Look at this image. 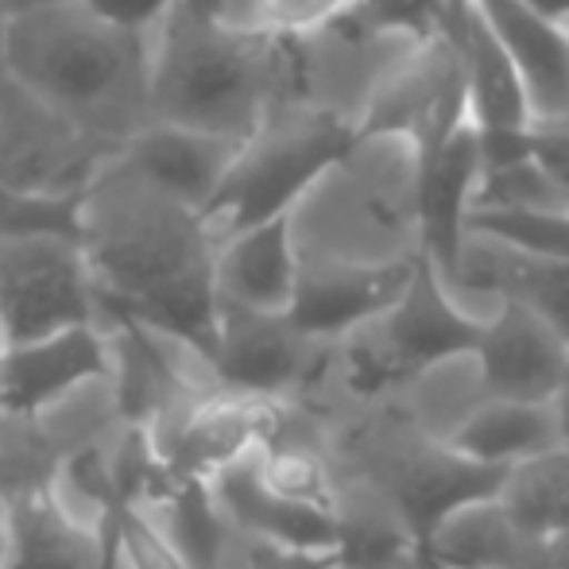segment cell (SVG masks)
Segmentation results:
<instances>
[{
  "mask_svg": "<svg viewBox=\"0 0 569 569\" xmlns=\"http://www.w3.org/2000/svg\"><path fill=\"white\" fill-rule=\"evenodd\" d=\"M78 240L98 287L101 315H120L198 360H210L218 333L213 244L202 213L151 187L113 159L82 190Z\"/></svg>",
  "mask_w": 569,
  "mask_h": 569,
  "instance_id": "1",
  "label": "cell"
},
{
  "mask_svg": "<svg viewBox=\"0 0 569 569\" xmlns=\"http://www.w3.org/2000/svg\"><path fill=\"white\" fill-rule=\"evenodd\" d=\"M4 74L93 140L124 148L148 117V28L93 0H59L4 23Z\"/></svg>",
  "mask_w": 569,
  "mask_h": 569,
  "instance_id": "2",
  "label": "cell"
},
{
  "mask_svg": "<svg viewBox=\"0 0 569 569\" xmlns=\"http://www.w3.org/2000/svg\"><path fill=\"white\" fill-rule=\"evenodd\" d=\"M287 101V51L221 20L206 0H167L148 20V117L244 143Z\"/></svg>",
  "mask_w": 569,
  "mask_h": 569,
  "instance_id": "3",
  "label": "cell"
},
{
  "mask_svg": "<svg viewBox=\"0 0 569 569\" xmlns=\"http://www.w3.org/2000/svg\"><path fill=\"white\" fill-rule=\"evenodd\" d=\"M299 268L403 271L422 260V151L357 132L287 213Z\"/></svg>",
  "mask_w": 569,
  "mask_h": 569,
  "instance_id": "4",
  "label": "cell"
},
{
  "mask_svg": "<svg viewBox=\"0 0 569 569\" xmlns=\"http://www.w3.org/2000/svg\"><path fill=\"white\" fill-rule=\"evenodd\" d=\"M349 140L352 132H345L330 117L291 98L279 101L263 117V124L240 143L226 182L206 206L202 221L213 244L252 226H263V221L287 218L302 190Z\"/></svg>",
  "mask_w": 569,
  "mask_h": 569,
  "instance_id": "5",
  "label": "cell"
},
{
  "mask_svg": "<svg viewBox=\"0 0 569 569\" xmlns=\"http://www.w3.org/2000/svg\"><path fill=\"white\" fill-rule=\"evenodd\" d=\"M430 31L383 23L357 12L310 39L283 43L287 98L330 117L333 124L357 136L368 124V113L383 98V90L415 59Z\"/></svg>",
  "mask_w": 569,
  "mask_h": 569,
  "instance_id": "6",
  "label": "cell"
},
{
  "mask_svg": "<svg viewBox=\"0 0 569 569\" xmlns=\"http://www.w3.org/2000/svg\"><path fill=\"white\" fill-rule=\"evenodd\" d=\"M98 287L82 240L0 237V345L98 326Z\"/></svg>",
  "mask_w": 569,
  "mask_h": 569,
  "instance_id": "7",
  "label": "cell"
},
{
  "mask_svg": "<svg viewBox=\"0 0 569 569\" xmlns=\"http://www.w3.org/2000/svg\"><path fill=\"white\" fill-rule=\"evenodd\" d=\"M117 148L93 140L28 90L0 78V187L36 198H82Z\"/></svg>",
  "mask_w": 569,
  "mask_h": 569,
  "instance_id": "8",
  "label": "cell"
},
{
  "mask_svg": "<svg viewBox=\"0 0 569 569\" xmlns=\"http://www.w3.org/2000/svg\"><path fill=\"white\" fill-rule=\"evenodd\" d=\"M291 403L237 391H210L182 407L163 446H151L163 485H213L263 446L287 435Z\"/></svg>",
  "mask_w": 569,
  "mask_h": 569,
  "instance_id": "9",
  "label": "cell"
},
{
  "mask_svg": "<svg viewBox=\"0 0 569 569\" xmlns=\"http://www.w3.org/2000/svg\"><path fill=\"white\" fill-rule=\"evenodd\" d=\"M326 357L330 345L302 338L287 315L218 307V333L206 372L218 380L221 391L291 403L318 383Z\"/></svg>",
  "mask_w": 569,
  "mask_h": 569,
  "instance_id": "10",
  "label": "cell"
},
{
  "mask_svg": "<svg viewBox=\"0 0 569 569\" xmlns=\"http://www.w3.org/2000/svg\"><path fill=\"white\" fill-rule=\"evenodd\" d=\"M446 291L472 322L485 326L503 302L523 307L569 345V260L527 256L465 232Z\"/></svg>",
  "mask_w": 569,
  "mask_h": 569,
  "instance_id": "11",
  "label": "cell"
},
{
  "mask_svg": "<svg viewBox=\"0 0 569 569\" xmlns=\"http://www.w3.org/2000/svg\"><path fill=\"white\" fill-rule=\"evenodd\" d=\"M500 43L523 106L527 136L569 132V16L531 0H472Z\"/></svg>",
  "mask_w": 569,
  "mask_h": 569,
  "instance_id": "12",
  "label": "cell"
},
{
  "mask_svg": "<svg viewBox=\"0 0 569 569\" xmlns=\"http://www.w3.org/2000/svg\"><path fill=\"white\" fill-rule=\"evenodd\" d=\"M469 93H465V70L453 39L438 23L415 59L399 70L396 82L383 90L376 109L368 113V124L360 132H403L419 143L422 159L461 124H469Z\"/></svg>",
  "mask_w": 569,
  "mask_h": 569,
  "instance_id": "13",
  "label": "cell"
},
{
  "mask_svg": "<svg viewBox=\"0 0 569 569\" xmlns=\"http://www.w3.org/2000/svg\"><path fill=\"white\" fill-rule=\"evenodd\" d=\"M93 380H113V352L101 322L8 345L0 349V415L31 422Z\"/></svg>",
  "mask_w": 569,
  "mask_h": 569,
  "instance_id": "14",
  "label": "cell"
},
{
  "mask_svg": "<svg viewBox=\"0 0 569 569\" xmlns=\"http://www.w3.org/2000/svg\"><path fill=\"white\" fill-rule=\"evenodd\" d=\"M488 399L550 403L569 368V345L523 307L503 302L472 345Z\"/></svg>",
  "mask_w": 569,
  "mask_h": 569,
  "instance_id": "15",
  "label": "cell"
},
{
  "mask_svg": "<svg viewBox=\"0 0 569 569\" xmlns=\"http://www.w3.org/2000/svg\"><path fill=\"white\" fill-rule=\"evenodd\" d=\"M237 151L240 143L221 140V136L190 132V128L174 124H148L120 148V159L136 174H143L151 187L179 198L190 210L206 213V206L226 182Z\"/></svg>",
  "mask_w": 569,
  "mask_h": 569,
  "instance_id": "16",
  "label": "cell"
},
{
  "mask_svg": "<svg viewBox=\"0 0 569 569\" xmlns=\"http://www.w3.org/2000/svg\"><path fill=\"white\" fill-rule=\"evenodd\" d=\"M415 268L403 271H352V268H299L287 318L302 338L338 345L396 302Z\"/></svg>",
  "mask_w": 569,
  "mask_h": 569,
  "instance_id": "17",
  "label": "cell"
},
{
  "mask_svg": "<svg viewBox=\"0 0 569 569\" xmlns=\"http://www.w3.org/2000/svg\"><path fill=\"white\" fill-rule=\"evenodd\" d=\"M295 283H299V256H295L287 218L263 221L218 244V256H213L218 307L287 315Z\"/></svg>",
  "mask_w": 569,
  "mask_h": 569,
  "instance_id": "18",
  "label": "cell"
},
{
  "mask_svg": "<svg viewBox=\"0 0 569 569\" xmlns=\"http://www.w3.org/2000/svg\"><path fill=\"white\" fill-rule=\"evenodd\" d=\"M442 31L453 39L465 70V93H469V117L485 136H527L523 106L511 67L500 43L488 31L485 16L472 0H446Z\"/></svg>",
  "mask_w": 569,
  "mask_h": 569,
  "instance_id": "19",
  "label": "cell"
},
{
  "mask_svg": "<svg viewBox=\"0 0 569 569\" xmlns=\"http://www.w3.org/2000/svg\"><path fill=\"white\" fill-rule=\"evenodd\" d=\"M213 500H218L221 516L240 539L271 542V547H295V550H333L338 531H333V516L310 508H295L268 492L256 480L252 457L240 461L237 469L221 472L210 485Z\"/></svg>",
  "mask_w": 569,
  "mask_h": 569,
  "instance_id": "20",
  "label": "cell"
},
{
  "mask_svg": "<svg viewBox=\"0 0 569 569\" xmlns=\"http://www.w3.org/2000/svg\"><path fill=\"white\" fill-rule=\"evenodd\" d=\"M453 453L485 465V469H516L539 453L562 446L558 419L550 403H508V399H485L461 427L453 430Z\"/></svg>",
  "mask_w": 569,
  "mask_h": 569,
  "instance_id": "21",
  "label": "cell"
},
{
  "mask_svg": "<svg viewBox=\"0 0 569 569\" xmlns=\"http://www.w3.org/2000/svg\"><path fill=\"white\" fill-rule=\"evenodd\" d=\"M12 523V558L4 569H93L98 547L47 485H23L4 500Z\"/></svg>",
  "mask_w": 569,
  "mask_h": 569,
  "instance_id": "22",
  "label": "cell"
},
{
  "mask_svg": "<svg viewBox=\"0 0 569 569\" xmlns=\"http://www.w3.org/2000/svg\"><path fill=\"white\" fill-rule=\"evenodd\" d=\"M488 399L485 380H480V368L472 352L461 357L438 360V365L422 368L419 376L403 383V388L391 391V403L399 407L407 422H411L419 435H427L430 442H450L453 430L477 411Z\"/></svg>",
  "mask_w": 569,
  "mask_h": 569,
  "instance_id": "23",
  "label": "cell"
},
{
  "mask_svg": "<svg viewBox=\"0 0 569 569\" xmlns=\"http://www.w3.org/2000/svg\"><path fill=\"white\" fill-rule=\"evenodd\" d=\"M496 508L516 531L531 539L569 535V446L539 453L503 472Z\"/></svg>",
  "mask_w": 569,
  "mask_h": 569,
  "instance_id": "24",
  "label": "cell"
},
{
  "mask_svg": "<svg viewBox=\"0 0 569 569\" xmlns=\"http://www.w3.org/2000/svg\"><path fill=\"white\" fill-rule=\"evenodd\" d=\"M252 469H256V480H260L276 500L333 516V503H338V472H333L330 457H326V446L299 442V438L283 435L279 442L263 446V450L252 457Z\"/></svg>",
  "mask_w": 569,
  "mask_h": 569,
  "instance_id": "25",
  "label": "cell"
},
{
  "mask_svg": "<svg viewBox=\"0 0 569 569\" xmlns=\"http://www.w3.org/2000/svg\"><path fill=\"white\" fill-rule=\"evenodd\" d=\"M465 232L488 237L503 248H516L527 256H550V260H569V213H469Z\"/></svg>",
  "mask_w": 569,
  "mask_h": 569,
  "instance_id": "26",
  "label": "cell"
},
{
  "mask_svg": "<svg viewBox=\"0 0 569 569\" xmlns=\"http://www.w3.org/2000/svg\"><path fill=\"white\" fill-rule=\"evenodd\" d=\"M360 8L365 0H252L244 28L276 39V43H299V39H310L357 16Z\"/></svg>",
  "mask_w": 569,
  "mask_h": 569,
  "instance_id": "27",
  "label": "cell"
},
{
  "mask_svg": "<svg viewBox=\"0 0 569 569\" xmlns=\"http://www.w3.org/2000/svg\"><path fill=\"white\" fill-rule=\"evenodd\" d=\"M120 558H124V569H190L171 547L163 527L143 516L140 500H128L120 511Z\"/></svg>",
  "mask_w": 569,
  "mask_h": 569,
  "instance_id": "28",
  "label": "cell"
},
{
  "mask_svg": "<svg viewBox=\"0 0 569 569\" xmlns=\"http://www.w3.org/2000/svg\"><path fill=\"white\" fill-rule=\"evenodd\" d=\"M240 558H244V569H341L338 550H295L252 539H240Z\"/></svg>",
  "mask_w": 569,
  "mask_h": 569,
  "instance_id": "29",
  "label": "cell"
},
{
  "mask_svg": "<svg viewBox=\"0 0 569 569\" xmlns=\"http://www.w3.org/2000/svg\"><path fill=\"white\" fill-rule=\"evenodd\" d=\"M442 8H446V0H365L360 16L430 31V28H438V20H442Z\"/></svg>",
  "mask_w": 569,
  "mask_h": 569,
  "instance_id": "30",
  "label": "cell"
},
{
  "mask_svg": "<svg viewBox=\"0 0 569 569\" xmlns=\"http://www.w3.org/2000/svg\"><path fill=\"white\" fill-rule=\"evenodd\" d=\"M550 407H555V419H558V438H562V446H569V368L562 376V388L550 399Z\"/></svg>",
  "mask_w": 569,
  "mask_h": 569,
  "instance_id": "31",
  "label": "cell"
},
{
  "mask_svg": "<svg viewBox=\"0 0 569 569\" xmlns=\"http://www.w3.org/2000/svg\"><path fill=\"white\" fill-rule=\"evenodd\" d=\"M206 4H213V12H218L221 20L244 28V16H248V4H252V0H206Z\"/></svg>",
  "mask_w": 569,
  "mask_h": 569,
  "instance_id": "32",
  "label": "cell"
},
{
  "mask_svg": "<svg viewBox=\"0 0 569 569\" xmlns=\"http://www.w3.org/2000/svg\"><path fill=\"white\" fill-rule=\"evenodd\" d=\"M47 4H59V0H0V20L8 23V20H16V16H28Z\"/></svg>",
  "mask_w": 569,
  "mask_h": 569,
  "instance_id": "33",
  "label": "cell"
},
{
  "mask_svg": "<svg viewBox=\"0 0 569 569\" xmlns=\"http://www.w3.org/2000/svg\"><path fill=\"white\" fill-rule=\"evenodd\" d=\"M360 569H438L430 562L427 555H407V558H396V562H380V566H360Z\"/></svg>",
  "mask_w": 569,
  "mask_h": 569,
  "instance_id": "34",
  "label": "cell"
},
{
  "mask_svg": "<svg viewBox=\"0 0 569 569\" xmlns=\"http://www.w3.org/2000/svg\"><path fill=\"white\" fill-rule=\"evenodd\" d=\"M12 558V523H8V508L0 503V569Z\"/></svg>",
  "mask_w": 569,
  "mask_h": 569,
  "instance_id": "35",
  "label": "cell"
},
{
  "mask_svg": "<svg viewBox=\"0 0 569 569\" xmlns=\"http://www.w3.org/2000/svg\"><path fill=\"white\" fill-rule=\"evenodd\" d=\"M0 78H4V20H0Z\"/></svg>",
  "mask_w": 569,
  "mask_h": 569,
  "instance_id": "36",
  "label": "cell"
},
{
  "mask_svg": "<svg viewBox=\"0 0 569 569\" xmlns=\"http://www.w3.org/2000/svg\"><path fill=\"white\" fill-rule=\"evenodd\" d=\"M0 349H4V345H0Z\"/></svg>",
  "mask_w": 569,
  "mask_h": 569,
  "instance_id": "37",
  "label": "cell"
}]
</instances>
